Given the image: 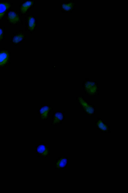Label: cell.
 <instances>
[{"label": "cell", "mask_w": 128, "mask_h": 193, "mask_svg": "<svg viewBox=\"0 0 128 193\" xmlns=\"http://www.w3.org/2000/svg\"><path fill=\"white\" fill-rule=\"evenodd\" d=\"M53 107L50 105H42L37 110V114L40 120L46 121L50 117V113L53 109Z\"/></svg>", "instance_id": "1"}, {"label": "cell", "mask_w": 128, "mask_h": 193, "mask_svg": "<svg viewBox=\"0 0 128 193\" xmlns=\"http://www.w3.org/2000/svg\"><path fill=\"white\" fill-rule=\"evenodd\" d=\"M64 111H54L52 113V121L51 124L53 126L61 124L65 119Z\"/></svg>", "instance_id": "2"}, {"label": "cell", "mask_w": 128, "mask_h": 193, "mask_svg": "<svg viewBox=\"0 0 128 193\" xmlns=\"http://www.w3.org/2000/svg\"><path fill=\"white\" fill-rule=\"evenodd\" d=\"M8 17L9 21L12 23H16L20 20L18 15L13 11L10 12L8 13Z\"/></svg>", "instance_id": "3"}, {"label": "cell", "mask_w": 128, "mask_h": 193, "mask_svg": "<svg viewBox=\"0 0 128 193\" xmlns=\"http://www.w3.org/2000/svg\"><path fill=\"white\" fill-rule=\"evenodd\" d=\"M10 6V4L8 3H0V19L3 17L7 10Z\"/></svg>", "instance_id": "4"}, {"label": "cell", "mask_w": 128, "mask_h": 193, "mask_svg": "<svg viewBox=\"0 0 128 193\" xmlns=\"http://www.w3.org/2000/svg\"><path fill=\"white\" fill-rule=\"evenodd\" d=\"M8 53L5 52L0 53V65L4 64L6 62L8 58Z\"/></svg>", "instance_id": "5"}, {"label": "cell", "mask_w": 128, "mask_h": 193, "mask_svg": "<svg viewBox=\"0 0 128 193\" xmlns=\"http://www.w3.org/2000/svg\"><path fill=\"white\" fill-rule=\"evenodd\" d=\"M32 4L33 2L30 1H27L24 3L21 7L20 10L21 12L23 13H25Z\"/></svg>", "instance_id": "6"}, {"label": "cell", "mask_w": 128, "mask_h": 193, "mask_svg": "<svg viewBox=\"0 0 128 193\" xmlns=\"http://www.w3.org/2000/svg\"><path fill=\"white\" fill-rule=\"evenodd\" d=\"M28 24L30 29L33 30L35 26V21L34 19L32 17H30L28 19Z\"/></svg>", "instance_id": "7"}, {"label": "cell", "mask_w": 128, "mask_h": 193, "mask_svg": "<svg viewBox=\"0 0 128 193\" xmlns=\"http://www.w3.org/2000/svg\"><path fill=\"white\" fill-rule=\"evenodd\" d=\"M24 37V35L22 34L17 35L14 37L12 41L14 43H17L22 40Z\"/></svg>", "instance_id": "8"}, {"label": "cell", "mask_w": 128, "mask_h": 193, "mask_svg": "<svg viewBox=\"0 0 128 193\" xmlns=\"http://www.w3.org/2000/svg\"><path fill=\"white\" fill-rule=\"evenodd\" d=\"M67 160L65 158L62 159L58 162L57 165L58 167H63L65 166L66 164Z\"/></svg>", "instance_id": "9"}, {"label": "cell", "mask_w": 128, "mask_h": 193, "mask_svg": "<svg viewBox=\"0 0 128 193\" xmlns=\"http://www.w3.org/2000/svg\"><path fill=\"white\" fill-rule=\"evenodd\" d=\"M72 7V4L70 3L68 4H64L62 5V7L66 11H69L70 10Z\"/></svg>", "instance_id": "10"}, {"label": "cell", "mask_w": 128, "mask_h": 193, "mask_svg": "<svg viewBox=\"0 0 128 193\" xmlns=\"http://www.w3.org/2000/svg\"><path fill=\"white\" fill-rule=\"evenodd\" d=\"M3 31L2 29L0 28V39L2 38L3 35Z\"/></svg>", "instance_id": "11"}]
</instances>
